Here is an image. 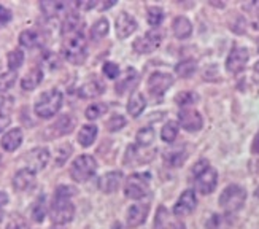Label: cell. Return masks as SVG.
<instances>
[{"instance_id": "18", "label": "cell", "mask_w": 259, "mask_h": 229, "mask_svg": "<svg viewBox=\"0 0 259 229\" xmlns=\"http://www.w3.org/2000/svg\"><path fill=\"white\" fill-rule=\"evenodd\" d=\"M121 181H122V172L115 170V172H108V174L100 177L97 185H99V189L102 193L111 194V193H115L119 188Z\"/></svg>"}, {"instance_id": "28", "label": "cell", "mask_w": 259, "mask_h": 229, "mask_svg": "<svg viewBox=\"0 0 259 229\" xmlns=\"http://www.w3.org/2000/svg\"><path fill=\"white\" fill-rule=\"evenodd\" d=\"M97 137V128L93 124H88V126H83L81 131L78 132V142H80L81 146H91L96 140Z\"/></svg>"}, {"instance_id": "52", "label": "cell", "mask_w": 259, "mask_h": 229, "mask_svg": "<svg viewBox=\"0 0 259 229\" xmlns=\"http://www.w3.org/2000/svg\"><path fill=\"white\" fill-rule=\"evenodd\" d=\"M253 29L259 30V15H257V16H256V19L253 21Z\"/></svg>"}, {"instance_id": "23", "label": "cell", "mask_w": 259, "mask_h": 229, "mask_svg": "<svg viewBox=\"0 0 259 229\" xmlns=\"http://www.w3.org/2000/svg\"><path fill=\"white\" fill-rule=\"evenodd\" d=\"M78 32H83V21L78 15L70 13L62 22V35L69 37V35H73V33H78Z\"/></svg>"}, {"instance_id": "45", "label": "cell", "mask_w": 259, "mask_h": 229, "mask_svg": "<svg viewBox=\"0 0 259 229\" xmlns=\"http://www.w3.org/2000/svg\"><path fill=\"white\" fill-rule=\"evenodd\" d=\"M102 70H104L105 77L110 78V80H115V78L119 75V67H118V64H115V62H105Z\"/></svg>"}, {"instance_id": "10", "label": "cell", "mask_w": 259, "mask_h": 229, "mask_svg": "<svg viewBox=\"0 0 259 229\" xmlns=\"http://www.w3.org/2000/svg\"><path fill=\"white\" fill-rule=\"evenodd\" d=\"M178 120H180V124H182V128L186 129L188 132H197L202 129V126H204L202 114L196 110H191V108H183L180 111Z\"/></svg>"}, {"instance_id": "8", "label": "cell", "mask_w": 259, "mask_h": 229, "mask_svg": "<svg viewBox=\"0 0 259 229\" xmlns=\"http://www.w3.org/2000/svg\"><path fill=\"white\" fill-rule=\"evenodd\" d=\"M174 85V77L170 73L154 72L148 78V89L154 97H161L167 93V89Z\"/></svg>"}, {"instance_id": "16", "label": "cell", "mask_w": 259, "mask_h": 229, "mask_svg": "<svg viewBox=\"0 0 259 229\" xmlns=\"http://www.w3.org/2000/svg\"><path fill=\"white\" fill-rule=\"evenodd\" d=\"M153 229H186V227L182 221L172 218V215L168 213L165 207H159L156 212Z\"/></svg>"}, {"instance_id": "29", "label": "cell", "mask_w": 259, "mask_h": 229, "mask_svg": "<svg viewBox=\"0 0 259 229\" xmlns=\"http://www.w3.org/2000/svg\"><path fill=\"white\" fill-rule=\"evenodd\" d=\"M30 213L32 220L35 223H41L45 220V216H47V199H45V196H38V199L33 202Z\"/></svg>"}, {"instance_id": "32", "label": "cell", "mask_w": 259, "mask_h": 229, "mask_svg": "<svg viewBox=\"0 0 259 229\" xmlns=\"http://www.w3.org/2000/svg\"><path fill=\"white\" fill-rule=\"evenodd\" d=\"M188 155L185 151H167L164 155V159H165V164L170 166V167H180L183 166V163L186 161Z\"/></svg>"}, {"instance_id": "11", "label": "cell", "mask_w": 259, "mask_h": 229, "mask_svg": "<svg viewBox=\"0 0 259 229\" xmlns=\"http://www.w3.org/2000/svg\"><path fill=\"white\" fill-rule=\"evenodd\" d=\"M218 185V174L211 166L202 174L196 175V188L200 194H210Z\"/></svg>"}, {"instance_id": "37", "label": "cell", "mask_w": 259, "mask_h": 229, "mask_svg": "<svg viewBox=\"0 0 259 229\" xmlns=\"http://www.w3.org/2000/svg\"><path fill=\"white\" fill-rule=\"evenodd\" d=\"M15 82H16V72L13 70L0 72V93H7L15 85Z\"/></svg>"}, {"instance_id": "40", "label": "cell", "mask_w": 259, "mask_h": 229, "mask_svg": "<svg viewBox=\"0 0 259 229\" xmlns=\"http://www.w3.org/2000/svg\"><path fill=\"white\" fill-rule=\"evenodd\" d=\"M15 108V99L11 96H0V117L10 118L11 111Z\"/></svg>"}, {"instance_id": "54", "label": "cell", "mask_w": 259, "mask_h": 229, "mask_svg": "<svg viewBox=\"0 0 259 229\" xmlns=\"http://www.w3.org/2000/svg\"><path fill=\"white\" fill-rule=\"evenodd\" d=\"M2 167H4V164H2V158H0V170H2Z\"/></svg>"}, {"instance_id": "7", "label": "cell", "mask_w": 259, "mask_h": 229, "mask_svg": "<svg viewBox=\"0 0 259 229\" xmlns=\"http://www.w3.org/2000/svg\"><path fill=\"white\" fill-rule=\"evenodd\" d=\"M164 33L159 30H151L146 32L143 37L137 39L134 42V50L140 53V54H146V53H153L154 50L159 48V45L162 43Z\"/></svg>"}, {"instance_id": "46", "label": "cell", "mask_w": 259, "mask_h": 229, "mask_svg": "<svg viewBox=\"0 0 259 229\" xmlns=\"http://www.w3.org/2000/svg\"><path fill=\"white\" fill-rule=\"evenodd\" d=\"M7 229H29V224H27V221L24 218H21V216H16V218H13V220L8 223Z\"/></svg>"}, {"instance_id": "27", "label": "cell", "mask_w": 259, "mask_h": 229, "mask_svg": "<svg viewBox=\"0 0 259 229\" xmlns=\"http://www.w3.org/2000/svg\"><path fill=\"white\" fill-rule=\"evenodd\" d=\"M145 107H146V100H145L143 94L134 93L131 96L129 102H127V111H129V114H132L134 118H137L139 114L145 110Z\"/></svg>"}, {"instance_id": "43", "label": "cell", "mask_w": 259, "mask_h": 229, "mask_svg": "<svg viewBox=\"0 0 259 229\" xmlns=\"http://www.w3.org/2000/svg\"><path fill=\"white\" fill-rule=\"evenodd\" d=\"M229 224V221L226 220V216L223 215H211L210 220L207 221V229H224Z\"/></svg>"}, {"instance_id": "48", "label": "cell", "mask_w": 259, "mask_h": 229, "mask_svg": "<svg viewBox=\"0 0 259 229\" xmlns=\"http://www.w3.org/2000/svg\"><path fill=\"white\" fill-rule=\"evenodd\" d=\"M11 19V11L5 7L0 5V26H4L7 24V22Z\"/></svg>"}, {"instance_id": "55", "label": "cell", "mask_w": 259, "mask_h": 229, "mask_svg": "<svg viewBox=\"0 0 259 229\" xmlns=\"http://www.w3.org/2000/svg\"><path fill=\"white\" fill-rule=\"evenodd\" d=\"M2 218H4V213H2V212H0V221H2Z\"/></svg>"}, {"instance_id": "39", "label": "cell", "mask_w": 259, "mask_h": 229, "mask_svg": "<svg viewBox=\"0 0 259 229\" xmlns=\"http://www.w3.org/2000/svg\"><path fill=\"white\" fill-rule=\"evenodd\" d=\"M154 140V129L153 128H143L137 132V143L140 146H148Z\"/></svg>"}, {"instance_id": "47", "label": "cell", "mask_w": 259, "mask_h": 229, "mask_svg": "<svg viewBox=\"0 0 259 229\" xmlns=\"http://www.w3.org/2000/svg\"><path fill=\"white\" fill-rule=\"evenodd\" d=\"M208 167H210V164H208L207 159H200V161H197V163L194 164V167H193V175L196 177V175L202 174V172L207 170Z\"/></svg>"}, {"instance_id": "38", "label": "cell", "mask_w": 259, "mask_h": 229, "mask_svg": "<svg viewBox=\"0 0 259 229\" xmlns=\"http://www.w3.org/2000/svg\"><path fill=\"white\" fill-rule=\"evenodd\" d=\"M197 100H199V96L196 93H191V91H185V93H180L175 97L177 105H180V107H189V105L196 104Z\"/></svg>"}, {"instance_id": "4", "label": "cell", "mask_w": 259, "mask_h": 229, "mask_svg": "<svg viewBox=\"0 0 259 229\" xmlns=\"http://www.w3.org/2000/svg\"><path fill=\"white\" fill-rule=\"evenodd\" d=\"M246 201V191L239 185H229L220 196V205L226 213H234L243 207Z\"/></svg>"}, {"instance_id": "25", "label": "cell", "mask_w": 259, "mask_h": 229, "mask_svg": "<svg viewBox=\"0 0 259 229\" xmlns=\"http://www.w3.org/2000/svg\"><path fill=\"white\" fill-rule=\"evenodd\" d=\"M41 80H43V72L40 68H32V70H29L24 77H22L21 88L26 91H32L41 83Z\"/></svg>"}, {"instance_id": "15", "label": "cell", "mask_w": 259, "mask_h": 229, "mask_svg": "<svg viewBox=\"0 0 259 229\" xmlns=\"http://www.w3.org/2000/svg\"><path fill=\"white\" fill-rule=\"evenodd\" d=\"M75 118L72 114L65 113V114H61V117L56 120L51 126H50V132H51V137H62V135H67L70 134L75 128Z\"/></svg>"}, {"instance_id": "2", "label": "cell", "mask_w": 259, "mask_h": 229, "mask_svg": "<svg viewBox=\"0 0 259 229\" xmlns=\"http://www.w3.org/2000/svg\"><path fill=\"white\" fill-rule=\"evenodd\" d=\"M62 53L65 56V59L75 64V65H81L84 64L88 51H86V39L83 35V32L73 33V35L65 37L62 43Z\"/></svg>"}, {"instance_id": "21", "label": "cell", "mask_w": 259, "mask_h": 229, "mask_svg": "<svg viewBox=\"0 0 259 229\" xmlns=\"http://www.w3.org/2000/svg\"><path fill=\"white\" fill-rule=\"evenodd\" d=\"M35 183V172L24 167L18 170L13 177V188L16 191H26Z\"/></svg>"}, {"instance_id": "51", "label": "cell", "mask_w": 259, "mask_h": 229, "mask_svg": "<svg viewBox=\"0 0 259 229\" xmlns=\"http://www.w3.org/2000/svg\"><path fill=\"white\" fill-rule=\"evenodd\" d=\"M7 204H8V194L0 191V207H4V205H7Z\"/></svg>"}, {"instance_id": "42", "label": "cell", "mask_w": 259, "mask_h": 229, "mask_svg": "<svg viewBox=\"0 0 259 229\" xmlns=\"http://www.w3.org/2000/svg\"><path fill=\"white\" fill-rule=\"evenodd\" d=\"M126 126V118L121 117V114H113L108 121H107V129L110 132H118Z\"/></svg>"}, {"instance_id": "24", "label": "cell", "mask_w": 259, "mask_h": 229, "mask_svg": "<svg viewBox=\"0 0 259 229\" xmlns=\"http://www.w3.org/2000/svg\"><path fill=\"white\" fill-rule=\"evenodd\" d=\"M174 33L175 37L180 40H185L188 37H191L193 33V26H191V21L186 19L185 16H178L174 21Z\"/></svg>"}, {"instance_id": "6", "label": "cell", "mask_w": 259, "mask_h": 229, "mask_svg": "<svg viewBox=\"0 0 259 229\" xmlns=\"http://www.w3.org/2000/svg\"><path fill=\"white\" fill-rule=\"evenodd\" d=\"M150 188V174L148 172H139V174H132L126 180L124 194L129 199H142L148 194Z\"/></svg>"}, {"instance_id": "17", "label": "cell", "mask_w": 259, "mask_h": 229, "mask_svg": "<svg viewBox=\"0 0 259 229\" xmlns=\"http://www.w3.org/2000/svg\"><path fill=\"white\" fill-rule=\"evenodd\" d=\"M150 212V205L148 204H135L127 210V226L129 227H139L140 224L145 223L146 216H148Z\"/></svg>"}, {"instance_id": "34", "label": "cell", "mask_w": 259, "mask_h": 229, "mask_svg": "<svg viewBox=\"0 0 259 229\" xmlns=\"http://www.w3.org/2000/svg\"><path fill=\"white\" fill-rule=\"evenodd\" d=\"M108 29H110L108 21H107L105 18L99 19V21H96V22H94V26L91 27V37H93L94 40L104 39V37L107 35V33H108Z\"/></svg>"}, {"instance_id": "53", "label": "cell", "mask_w": 259, "mask_h": 229, "mask_svg": "<svg viewBox=\"0 0 259 229\" xmlns=\"http://www.w3.org/2000/svg\"><path fill=\"white\" fill-rule=\"evenodd\" d=\"M254 70H256V72L259 73V61H257V62L254 64Z\"/></svg>"}, {"instance_id": "14", "label": "cell", "mask_w": 259, "mask_h": 229, "mask_svg": "<svg viewBox=\"0 0 259 229\" xmlns=\"http://www.w3.org/2000/svg\"><path fill=\"white\" fill-rule=\"evenodd\" d=\"M139 82H140L139 72L135 70V68H132V67L126 68L124 75H122V77L118 80V83H116V86H115L116 94L121 96V94L129 93V91H132V89H135V88L139 86Z\"/></svg>"}, {"instance_id": "12", "label": "cell", "mask_w": 259, "mask_h": 229, "mask_svg": "<svg viewBox=\"0 0 259 229\" xmlns=\"http://www.w3.org/2000/svg\"><path fill=\"white\" fill-rule=\"evenodd\" d=\"M197 205V198L193 189H186L182 193V196L178 198L175 207H174V215L175 216H186L191 212H194Z\"/></svg>"}, {"instance_id": "33", "label": "cell", "mask_w": 259, "mask_h": 229, "mask_svg": "<svg viewBox=\"0 0 259 229\" xmlns=\"http://www.w3.org/2000/svg\"><path fill=\"white\" fill-rule=\"evenodd\" d=\"M38 42H40V37H38V33L35 30H24V32H21V35H19V43L24 48L37 47Z\"/></svg>"}, {"instance_id": "30", "label": "cell", "mask_w": 259, "mask_h": 229, "mask_svg": "<svg viewBox=\"0 0 259 229\" xmlns=\"http://www.w3.org/2000/svg\"><path fill=\"white\" fill-rule=\"evenodd\" d=\"M196 68H197V64H196L194 59H186V61H182L180 64H177L175 72H177L178 77H182V78H189L191 75H194Z\"/></svg>"}, {"instance_id": "36", "label": "cell", "mask_w": 259, "mask_h": 229, "mask_svg": "<svg viewBox=\"0 0 259 229\" xmlns=\"http://www.w3.org/2000/svg\"><path fill=\"white\" fill-rule=\"evenodd\" d=\"M7 61H8V68H10V70L16 72L18 68L22 65V62H24V53H22L21 50L10 51L8 56H7Z\"/></svg>"}, {"instance_id": "22", "label": "cell", "mask_w": 259, "mask_h": 229, "mask_svg": "<svg viewBox=\"0 0 259 229\" xmlns=\"http://www.w3.org/2000/svg\"><path fill=\"white\" fill-rule=\"evenodd\" d=\"M21 143H22V131L19 128L8 131L2 137V140H0V145H2V148H4L5 151H15V150H18V148L21 146Z\"/></svg>"}, {"instance_id": "56", "label": "cell", "mask_w": 259, "mask_h": 229, "mask_svg": "<svg viewBox=\"0 0 259 229\" xmlns=\"http://www.w3.org/2000/svg\"><path fill=\"white\" fill-rule=\"evenodd\" d=\"M257 48H259V45H257Z\"/></svg>"}, {"instance_id": "31", "label": "cell", "mask_w": 259, "mask_h": 229, "mask_svg": "<svg viewBox=\"0 0 259 229\" xmlns=\"http://www.w3.org/2000/svg\"><path fill=\"white\" fill-rule=\"evenodd\" d=\"M178 123L177 121H168L165 123V126L162 128L161 131V137H162V140L167 142V143H172L175 139H177V135H178Z\"/></svg>"}, {"instance_id": "44", "label": "cell", "mask_w": 259, "mask_h": 229, "mask_svg": "<svg viewBox=\"0 0 259 229\" xmlns=\"http://www.w3.org/2000/svg\"><path fill=\"white\" fill-rule=\"evenodd\" d=\"M72 153V146L70 145H62L58 148V156H56V164L58 166H62L65 161H67V158L70 156Z\"/></svg>"}, {"instance_id": "57", "label": "cell", "mask_w": 259, "mask_h": 229, "mask_svg": "<svg viewBox=\"0 0 259 229\" xmlns=\"http://www.w3.org/2000/svg\"><path fill=\"white\" fill-rule=\"evenodd\" d=\"M53 229H54V227H53Z\"/></svg>"}, {"instance_id": "3", "label": "cell", "mask_w": 259, "mask_h": 229, "mask_svg": "<svg viewBox=\"0 0 259 229\" xmlns=\"http://www.w3.org/2000/svg\"><path fill=\"white\" fill-rule=\"evenodd\" d=\"M61 107H62V94L58 89H51L38 97L35 104V114L43 120H48L53 118L61 110Z\"/></svg>"}, {"instance_id": "26", "label": "cell", "mask_w": 259, "mask_h": 229, "mask_svg": "<svg viewBox=\"0 0 259 229\" xmlns=\"http://www.w3.org/2000/svg\"><path fill=\"white\" fill-rule=\"evenodd\" d=\"M69 4L64 2H53V0H47V2H41L40 8L43 11V15L47 18H56L59 16V13H64L65 8H69Z\"/></svg>"}, {"instance_id": "9", "label": "cell", "mask_w": 259, "mask_h": 229, "mask_svg": "<svg viewBox=\"0 0 259 229\" xmlns=\"http://www.w3.org/2000/svg\"><path fill=\"white\" fill-rule=\"evenodd\" d=\"M248 57H250L248 50L235 47V48H232V51L229 53L228 59H226V68L231 73H240L243 68L246 67Z\"/></svg>"}, {"instance_id": "1", "label": "cell", "mask_w": 259, "mask_h": 229, "mask_svg": "<svg viewBox=\"0 0 259 229\" xmlns=\"http://www.w3.org/2000/svg\"><path fill=\"white\" fill-rule=\"evenodd\" d=\"M75 194V188L61 185L56 188L54 199L51 204V221L54 224H67L73 220L75 207L70 202V198Z\"/></svg>"}, {"instance_id": "35", "label": "cell", "mask_w": 259, "mask_h": 229, "mask_svg": "<svg viewBox=\"0 0 259 229\" xmlns=\"http://www.w3.org/2000/svg\"><path fill=\"white\" fill-rule=\"evenodd\" d=\"M146 21L153 27H157L164 21V11L159 7H150L146 11Z\"/></svg>"}, {"instance_id": "49", "label": "cell", "mask_w": 259, "mask_h": 229, "mask_svg": "<svg viewBox=\"0 0 259 229\" xmlns=\"http://www.w3.org/2000/svg\"><path fill=\"white\" fill-rule=\"evenodd\" d=\"M10 118H5V117H0V132H2L5 128H8V124H10Z\"/></svg>"}, {"instance_id": "50", "label": "cell", "mask_w": 259, "mask_h": 229, "mask_svg": "<svg viewBox=\"0 0 259 229\" xmlns=\"http://www.w3.org/2000/svg\"><path fill=\"white\" fill-rule=\"evenodd\" d=\"M253 153H256V155H259V132L256 134V137H254V140H253Z\"/></svg>"}, {"instance_id": "19", "label": "cell", "mask_w": 259, "mask_h": 229, "mask_svg": "<svg viewBox=\"0 0 259 229\" xmlns=\"http://www.w3.org/2000/svg\"><path fill=\"white\" fill-rule=\"evenodd\" d=\"M115 27H116V35L119 39H127L137 29V22H135V19L129 13H121L116 18Z\"/></svg>"}, {"instance_id": "13", "label": "cell", "mask_w": 259, "mask_h": 229, "mask_svg": "<svg viewBox=\"0 0 259 229\" xmlns=\"http://www.w3.org/2000/svg\"><path fill=\"white\" fill-rule=\"evenodd\" d=\"M48 161H50V151H48V148H43V146L33 148V150H30L26 156L27 169H30L33 172L43 170L47 167Z\"/></svg>"}, {"instance_id": "41", "label": "cell", "mask_w": 259, "mask_h": 229, "mask_svg": "<svg viewBox=\"0 0 259 229\" xmlns=\"http://www.w3.org/2000/svg\"><path fill=\"white\" fill-rule=\"evenodd\" d=\"M107 105L105 104H102V102H97V104H93V105H89L88 108H86V118L88 120H97L99 117H102V114L107 111Z\"/></svg>"}, {"instance_id": "5", "label": "cell", "mask_w": 259, "mask_h": 229, "mask_svg": "<svg viewBox=\"0 0 259 229\" xmlns=\"http://www.w3.org/2000/svg\"><path fill=\"white\" fill-rule=\"evenodd\" d=\"M97 170V163L93 156L81 155L78 156L70 166V177L76 183H84L89 178H93Z\"/></svg>"}, {"instance_id": "20", "label": "cell", "mask_w": 259, "mask_h": 229, "mask_svg": "<svg viewBox=\"0 0 259 229\" xmlns=\"http://www.w3.org/2000/svg\"><path fill=\"white\" fill-rule=\"evenodd\" d=\"M104 91H105V85L102 80L91 78L80 86L78 94H80V97H83V99H94L100 94H104Z\"/></svg>"}]
</instances>
